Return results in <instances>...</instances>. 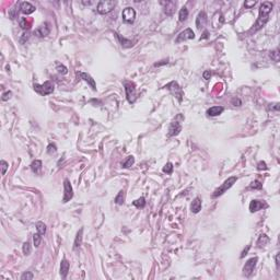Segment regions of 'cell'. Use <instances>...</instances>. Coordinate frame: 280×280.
<instances>
[{
    "label": "cell",
    "instance_id": "1",
    "mask_svg": "<svg viewBox=\"0 0 280 280\" xmlns=\"http://www.w3.org/2000/svg\"><path fill=\"white\" fill-rule=\"evenodd\" d=\"M273 2H269V1H264V2L260 4V7H259L258 19H257V21H256L255 25H254V28H252L251 32H257L258 30H260L262 26H265V24H266L267 22H268V20H269V13L271 12V10H273Z\"/></svg>",
    "mask_w": 280,
    "mask_h": 280
},
{
    "label": "cell",
    "instance_id": "2",
    "mask_svg": "<svg viewBox=\"0 0 280 280\" xmlns=\"http://www.w3.org/2000/svg\"><path fill=\"white\" fill-rule=\"evenodd\" d=\"M236 181H238V179H236L235 176H231V177H229L228 179H225V181L223 182V184L219 186V187H218V188L214 192V194H212V198H217V197L223 195L228 189H230L232 186L234 185Z\"/></svg>",
    "mask_w": 280,
    "mask_h": 280
},
{
    "label": "cell",
    "instance_id": "3",
    "mask_svg": "<svg viewBox=\"0 0 280 280\" xmlns=\"http://www.w3.org/2000/svg\"><path fill=\"white\" fill-rule=\"evenodd\" d=\"M116 2L112 0H101L96 6V11L100 14H107L115 8Z\"/></svg>",
    "mask_w": 280,
    "mask_h": 280
},
{
    "label": "cell",
    "instance_id": "4",
    "mask_svg": "<svg viewBox=\"0 0 280 280\" xmlns=\"http://www.w3.org/2000/svg\"><path fill=\"white\" fill-rule=\"evenodd\" d=\"M34 90L41 95H48L54 92L55 87L52 81H46L43 84H34Z\"/></svg>",
    "mask_w": 280,
    "mask_h": 280
},
{
    "label": "cell",
    "instance_id": "5",
    "mask_svg": "<svg viewBox=\"0 0 280 280\" xmlns=\"http://www.w3.org/2000/svg\"><path fill=\"white\" fill-rule=\"evenodd\" d=\"M125 91H126V98L129 103H135L137 98V92H136V87L135 83L130 82V81H126L125 82Z\"/></svg>",
    "mask_w": 280,
    "mask_h": 280
},
{
    "label": "cell",
    "instance_id": "6",
    "mask_svg": "<svg viewBox=\"0 0 280 280\" xmlns=\"http://www.w3.org/2000/svg\"><path fill=\"white\" fill-rule=\"evenodd\" d=\"M258 262L257 257H252V258H249L247 262H245L244 267H243V275L245 277H251V275H252L254 269H255L256 262Z\"/></svg>",
    "mask_w": 280,
    "mask_h": 280
},
{
    "label": "cell",
    "instance_id": "7",
    "mask_svg": "<svg viewBox=\"0 0 280 280\" xmlns=\"http://www.w3.org/2000/svg\"><path fill=\"white\" fill-rule=\"evenodd\" d=\"M63 203H68L70 199H72L74 197V189H72V186L70 184L69 179H66L63 181Z\"/></svg>",
    "mask_w": 280,
    "mask_h": 280
},
{
    "label": "cell",
    "instance_id": "8",
    "mask_svg": "<svg viewBox=\"0 0 280 280\" xmlns=\"http://www.w3.org/2000/svg\"><path fill=\"white\" fill-rule=\"evenodd\" d=\"M164 88H166V89H168L170 91L173 93V94L177 98V100H179V102L182 101V98H183V90L182 88L179 87V83L177 82H175V81H172V82H170V83L168 84V85H165Z\"/></svg>",
    "mask_w": 280,
    "mask_h": 280
},
{
    "label": "cell",
    "instance_id": "9",
    "mask_svg": "<svg viewBox=\"0 0 280 280\" xmlns=\"http://www.w3.org/2000/svg\"><path fill=\"white\" fill-rule=\"evenodd\" d=\"M195 39V33H194V31H192V28H186V30L182 31L177 35V37L175 39V43L179 44V43L185 42L187 39Z\"/></svg>",
    "mask_w": 280,
    "mask_h": 280
},
{
    "label": "cell",
    "instance_id": "10",
    "mask_svg": "<svg viewBox=\"0 0 280 280\" xmlns=\"http://www.w3.org/2000/svg\"><path fill=\"white\" fill-rule=\"evenodd\" d=\"M122 20L127 23H133L135 21V18H136V11L131 7L125 8L122 12Z\"/></svg>",
    "mask_w": 280,
    "mask_h": 280
},
{
    "label": "cell",
    "instance_id": "11",
    "mask_svg": "<svg viewBox=\"0 0 280 280\" xmlns=\"http://www.w3.org/2000/svg\"><path fill=\"white\" fill-rule=\"evenodd\" d=\"M50 33V26H49L48 23H43L39 26L35 28L34 31V35H36L37 37H45L47 35Z\"/></svg>",
    "mask_w": 280,
    "mask_h": 280
},
{
    "label": "cell",
    "instance_id": "12",
    "mask_svg": "<svg viewBox=\"0 0 280 280\" xmlns=\"http://www.w3.org/2000/svg\"><path fill=\"white\" fill-rule=\"evenodd\" d=\"M161 4L163 6V9H164V13L168 17L173 15L175 12V8H176V1H173V0H168V1H162Z\"/></svg>",
    "mask_w": 280,
    "mask_h": 280
},
{
    "label": "cell",
    "instance_id": "13",
    "mask_svg": "<svg viewBox=\"0 0 280 280\" xmlns=\"http://www.w3.org/2000/svg\"><path fill=\"white\" fill-rule=\"evenodd\" d=\"M77 78L78 79H81V80H84L85 82H88V83L91 85L92 90L93 91H95L96 90V84H95V81L94 79L90 76V74H85V72H82V71H77Z\"/></svg>",
    "mask_w": 280,
    "mask_h": 280
},
{
    "label": "cell",
    "instance_id": "14",
    "mask_svg": "<svg viewBox=\"0 0 280 280\" xmlns=\"http://www.w3.org/2000/svg\"><path fill=\"white\" fill-rule=\"evenodd\" d=\"M181 130H182V126H181V124H179V122H172L170 127H168V137L177 136V135L181 133Z\"/></svg>",
    "mask_w": 280,
    "mask_h": 280
},
{
    "label": "cell",
    "instance_id": "15",
    "mask_svg": "<svg viewBox=\"0 0 280 280\" xmlns=\"http://www.w3.org/2000/svg\"><path fill=\"white\" fill-rule=\"evenodd\" d=\"M267 203L265 201H262V200H252L251 203H249V211L251 212H256L258 210L262 209V208H266Z\"/></svg>",
    "mask_w": 280,
    "mask_h": 280
},
{
    "label": "cell",
    "instance_id": "16",
    "mask_svg": "<svg viewBox=\"0 0 280 280\" xmlns=\"http://www.w3.org/2000/svg\"><path fill=\"white\" fill-rule=\"evenodd\" d=\"M35 10H36V8L32 4L28 2V1H24V2H21V4H20V11H21L23 14H26V15H28V14L33 13Z\"/></svg>",
    "mask_w": 280,
    "mask_h": 280
},
{
    "label": "cell",
    "instance_id": "17",
    "mask_svg": "<svg viewBox=\"0 0 280 280\" xmlns=\"http://www.w3.org/2000/svg\"><path fill=\"white\" fill-rule=\"evenodd\" d=\"M207 23V14L205 11H200L196 18V26L197 28H203Z\"/></svg>",
    "mask_w": 280,
    "mask_h": 280
},
{
    "label": "cell",
    "instance_id": "18",
    "mask_svg": "<svg viewBox=\"0 0 280 280\" xmlns=\"http://www.w3.org/2000/svg\"><path fill=\"white\" fill-rule=\"evenodd\" d=\"M69 268H70V262L67 260L66 258H63L61 260V264H60V276L61 278H66L68 273H69Z\"/></svg>",
    "mask_w": 280,
    "mask_h": 280
},
{
    "label": "cell",
    "instance_id": "19",
    "mask_svg": "<svg viewBox=\"0 0 280 280\" xmlns=\"http://www.w3.org/2000/svg\"><path fill=\"white\" fill-rule=\"evenodd\" d=\"M190 210L194 214H198L201 210V199H200L199 197H196L195 199L192 200V205H190Z\"/></svg>",
    "mask_w": 280,
    "mask_h": 280
},
{
    "label": "cell",
    "instance_id": "20",
    "mask_svg": "<svg viewBox=\"0 0 280 280\" xmlns=\"http://www.w3.org/2000/svg\"><path fill=\"white\" fill-rule=\"evenodd\" d=\"M224 111V109L222 107V106H212V107H210L208 111H207V114H208V116H218L220 115V114H222Z\"/></svg>",
    "mask_w": 280,
    "mask_h": 280
},
{
    "label": "cell",
    "instance_id": "21",
    "mask_svg": "<svg viewBox=\"0 0 280 280\" xmlns=\"http://www.w3.org/2000/svg\"><path fill=\"white\" fill-rule=\"evenodd\" d=\"M42 161L41 160H35L31 163V170L35 174H41L42 173Z\"/></svg>",
    "mask_w": 280,
    "mask_h": 280
},
{
    "label": "cell",
    "instance_id": "22",
    "mask_svg": "<svg viewBox=\"0 0 280 280\" xmlns=\"http://www.w3.org/2000/svg\"><path fill=\"white\" fill-rule=\"evenodd\" d=\"M82 238H83V229H80L78 231L77 235H76V238H74V249H79L82 244Z\"/></svg>",
    "mask_w": 280,
    "mask_h": 280
},
{
    "label": "cell",
    "instance_id": "23",
    "mask_svg": "<svg viewBox=\"0 0 280 280\" xmlns=\"http://www.w3.org/2000/svg\"><path fill=\"white\" fill-rule=\"evenodd\" d=\"M20 26L23 30H28L32 26V20L30 18H20Z\"/></svg>",
    "mask_w": 280,
    "mask_h": 280
},
{
    "label": "cell",
    "instance_id": "24",
    "mask_svg": "<svg viewBox=\"0 0 280 280\" xmlns=\"http://www.w3.org/2000/svg\"><path fill=\"white\" fill-rule=\"evenodd\" d=\"M179 21H181V22H184L186 19L188 18V10H187V8L183 7L182 9L179 10Z\"/></svg>",
    "mask_w": 280,
    "mask_h": 280
},
{
    "label": "cell",
    "instance_id": "25",
    "mask_svg": "<svg viewBox=\"0 0 280 280\" xmlns=\"http://www.w3.org/2000/svg\"><path fill=\"white\" fill-rule=\"evenodd\" d=\"M268 242H269L268 236H267L266 234H262L259 236L258 241H257V245H258V247H262V246H265Z\"/></svg>",
    "mask_w": 280,
    "mask_h": 280
},
{
    "label": "cell",
    "instance_id": "26",
    "mask_svg": "<svg viewBox=\"0 0 280 280\" xmlns=\"http://www.w3.org/2000/svg\"><path fill=\"white\" fill-rule=\"evenodd\" d=\"M133 163H135V158H133V155H129L125 161L122 162V168H130L131 165H133Z\"/></svg>",
    "mask_w": 280,
    "mask_h": 280
},
{
    "label": "cell",
    "instance_id": "27",
    "mask_svg": "<svg viewBox=\"0 0 280 280\" xmlns=\"http://www.w3.org/2000/svg\"><path fill=\"white\" fill-rule=\"evenodd\" d=\"M133 205L137 208H144L146 206V199L144 197H140L138 199H136L135 201H133Z\"/></svg>",
    "mask_w": 280,
    "mask_h": 280
},
{
    "label": "cell",
    "instance_id": "28",
    "mask_svg": "<svg viewBox=\"0 0 280 280\" xmlns=\"http://www.w3.org/2000/svg\"><path fill=\"white\" fill-rule=\"evenodd\" d=\"M22 251H23V254L24 255H30L31 254V252H32V246H31V244H30V242H24L23 243V247H22Z\"/></svg>",
    "mask_w": 280,
    "mask_h": 280
},
{
    "label": "cell",
    "instance_id": "29",
    "mask_svg": "<svg viewBox=\"0 0 280 280\" xmlns=\"http://www.w3.org/2000/svg\"><path fill=\"white\" fill-rule=\"evenodd\" d=\"M36 230H37V233H39L41 235H44L46 233V225L39 221V222L36 223Z\"/></svg>",
    "mask_w": 280,
    "mask_h": 280
},
{
    "label": "cell",
    "instance_id": "30",
    "mask_svg": "<svg viewBox=\"0 0 280 280\" xmlns=\"http://www.w3.org/2000/svg\"><path fill=\"white\" fill-rule=\"evenodd\" d=\"M124 200H125V192H124V190H120L118 192V195L115 197V203L117 205H122Z\"/></svg>",
    "mask_w": 280,
    "mask_h": 280
},
{
    "label": "cell",
    "instance_id": "31",
    "mask_svg": "<svg viewBox=\"0 0 280 280\" xmlns=\"http://www.w3.org/2000/svg\"><path fill=\"white\" fill-rule=\"evenodd\" d=\"M33 242H34V246L35 247H39L41 242H42V235L39 233H36V234L33 235Z\"/></svg>",
    "mask_w": 280,
    "mask_h": 280
},
{
    "label": "cell",
    "instance_id": "32",
    "mask_svg": "<svg viewBox=\"0 0 280 280\" xmlns=\"http://www.w3.org/2000/svg\"><path fill=\"white\" fill-rule=\"evenodd\" d=\"M269 56L273 61L278 63V61H279V49L277 48V49H275V50H273V52H270Z\"/></svg>",
    "mask_w": 280,
    "mask_h": 280
},
{
    "label": "cell",
    "instance_id": "33",
    "mask_svg": "<svg viewBox=\"0 0 280 280\" xmlns=\"http://www.w3.org/2000/svg\"><path fill=\"white\" fill-rule=\"evenodd\" d=\"M173 164H172L171 162H168V163H166V164L164 165V168H163V172L164 173H166V174H172V172H173Z\"/></svg>",
    "mask_w": 280,
    "mask_h": 280
},
{
    "label": "cell",
    "instance_id": "34",
    "mask_svg": "<svg viewBox=\"0 0 280 280\" xmlns=\"http://www.w3.org/2000/svg\"><path fill=\"white\" fill-rule=\"evenodd\" d=\"M57 152V147L55 144H49L47 147V153L48 154H55Z\"/></svg>",
    "mask_w": 280,
    "mask_h": 280
},
{
    "label": "cell",
    "instance_id": "35",
    "mask_svg": "<svg viewBox=\"0 0 280 280\" xmlns=\"http://www.w3.org/2000/svg\"><path fill=\"white\" fill-rule=\"evenodd\" d=\"M56 69H57V71H58L59 74H66L67 72H68V69H67V67H65L63 65H60V63H57Z\"/></svg>",
    "mask_w": 280,
    "mask_h": 280
},
{
    "label": "cell",
    "instance_id": "36",
    "mask_svg": "<svg viewBox=\"0 0 280 280\" xmlns=\"http://www.w3.org/2000/svg\"><path fill=\"white\" fill-rule=\"evenodd\" d=\"M0 164H1V174L4 175L6 174V172H7L8 168H9V164H8V162H6L4 160H1Z\"/></svg>",
    "mask_w": 280,
    "mask_h": 280
},
{
    "label": "cell",
    "instance_id": "37",
    "mask_svg": "<svg viewBox=\"0 0 280 280\" xmlns=\"http://www.w3.org/2000/svg\"><path fill=\"white\" fill-rule=\"evenodd\" d=\"M249 187H251V188H254V189H260L262 187V184L259 182V181H254V182L251 183Z\"/></svg>",
    "mask_w": 280,
    "mask_h": 280
},
{
    "label": "cell",
    "instance_id": "38",
    "mask_svg": "<svg viewBox=\"0 0 280 280\" xmlns=\"http://www.w3.org/2000/svg\"><path fill=\"white\" fill-rule=\"evenodd\" d=\"M33 279V273L30 271H25L21 276V280H32Z\"/></svg>",
    "mask_w": 280,
    "mask_h": 280
},
{
    "label": "cell",
    "instance_id": "39",
    "mask_svg": "<svg viewBox=\"0 0 280 280\" xmlns=\"http://www.w3.org/2000/svg\"><path fill=\"white\" fill-rule=\"evenodd\" d=\"M267 164L266 162L264 161H259L258 163H257V170H259V171H262V170H267Z\"/></svg>",
    "mask_w": 280,
    "mask_h": 280
},
{
    "label": "cell",
    "instance_id": "40",
    "mask_svg": "<svg viewBox=\"0 0 280 280\" xmlns=\"http://www.w3.org/2000/svg\"><path fill=\"white\" fill-rule=\"evenodd\" d=\"M11 95H12V92H11V91L4 92V94H2V98H1V100H2V101H8V100L11 98Z\"/></svg>",
    "mask_w": 280,
    "mask_h": 280
},
{
    "label": "cell",
    "instance_id": "41",
    "mask_svg": "<svg viewBox=\"0 0 280 280\" xmlns=\"http://www.w3.org/2000/svg\"><path fill=\"white\" fill-rule=\"evenodd\" d=\"M28 37H30V33H28V32H25V33L22 34L21 39H20V42L23 44V43H25V41H28Z\"/></svg>",
    "mask_w": 280,
    "mask_h": 280
},
{
    "label": "cell",
    "instance_id": "42",
    "mask_svg": "<svg viewBox=\"0 0 280 280\" xmlns=\"http://www.w3.org/2000/svg\"><path fill=\"white\" fill-rule=\"evenodd\" d=\"M256 4V1H245V8H247V9H251L252 7H254Z\"/></svg>",
    "mask_w": 280,
    "mask_h": 280
},
{
    "label": "cell",
    "instance_id": "43",
    "mask_svg": "<svg viewBox=\"0 0 280 280\" xmlns=\"http://www.w3.org/2000/svg\"><path fill=\"white\" fill-rule=\"evenodd\" d=\"M116 36H117V39H118L119 41H120V43H122H122H127V44H128V45H129V46L133 45V44H131V42H130V41H127V39H122V36H120V35L116 34Z\"/></svg>",
    "mask_w": 280,
    "mask_h": 280
},
{
    "label": "cell",
    "instance_id": "44",
    "mask_svg": "<svg viewBox=\"0 0 280 280\" xmlns=\"http://www.w3.org/2000/svg\"><path fill=\"white\" fill-rule=\"evenodd\" d=\"M203 79H206V80L210 79V77H211V72H210V70H206V71L203 72Z\"/></svg>",
    "mask_w": 280,
    "mask_h": 280
},
{
    "label": "cell",
    "instance_id": "45",
    "mask_svg": "<svg viewBox=\"0 0 280 280\" xmlns=\"http://www.w3.org/2000/svg\"><path fill=\"white\" fill-rule=\"evenodd\" d=\"M271 106H269L270 109H273V111H278L279 109V104L278 103H275V104H269Z\"/></svg>",
    "mask_w": 280,
    "mask_h": 280
},
{
    "label": "cell",
    "instance_id": "46",
    "mask_svg": "<svg viewBox=\"0 0 280 280\" xmlns=\"http://www.w3.org/2000/svg\"><path fill=\"white\" fill-rule=\"evenodd\" d=\"M279 255H280V253H277V255H276V266H277V269H279V267H280Z\"/></svg>",
    "mask_w": 280,
    "mask_h": 280
},
{
    "label": "cell",
    "instance_id": "47",
    "mask_svg": "<svg viewBox=\"0 0 280 280\" xmlns=\"http://www.w3.org/2000/svg\"><path fill=\"white\" fill-rule=\"evenodd\" d=\"M165 63H168V60H163L162 63H154V67H159V66H161V65H165Z\"/></svg>",
    "mask_w": 280,
    "mask_h": 280
},
{
    "label": "cell",
    "instance_id": "48",
    "mask_svg": "<svg viewBox=\"0 0 280 280\" xmlns=\"http://www.w3.org/2000/svg\"><path fill=\"white\" fill-rule=\"evenodd\" d=\"M207 37H208V32L205 31V33H203V36H201V37H200V41H201V39H207Z\"/></svg>",
    "mask_w": 280,
    "mask_h": 280
},
{
    "label": "cell",
    "instance_id": "49",
    "mask_svg": "<svg viewBox=\"0 0 280 280\" xmlns=\"http://www.w3.org/2000/svg\"><path fill=\"white\" fill-rule=\"evenodd\" d=\"M249 247H251V246H249H249H247V249H246V251H244V252H243V254H242V255H241V258H243V257H244V256L246 255V253H247V251H249Z\"/></svg>",
    "mask_w": 280,
    "mask_h": 280
},
{
    "label": "cell",
    "instance_id": "50",
    "mask_svg": "<svg viewBox=\"0 0 280 280\" xmlns=\"http://www.w3.org/2000/svg\"><path fill=\"white\" fill-rule=\"evenodd\" d=\"M82 4H85V6H90V4H92L93 2H92V1H82Z\"/></svg>",
    "mask_w": 280,
    "mask_h": 280
}]
</instances>
